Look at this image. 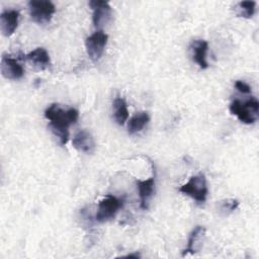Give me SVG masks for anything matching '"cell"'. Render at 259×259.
<instances>
[{
	"mask_svg": "<svg viewBox=\"0 0 259 259\" xmlns=\"http://www.w3.org/2000/svg\"><path fill=\"white\" fill-rule=\"evenodd\" d=\"M45 116L50 120V127L59 139L61 145H65L69 139V126L75 123L79 112L75 108L63 109L59 104H51L45 111Z\"/></svg>",
	"mask_w": 259,
	"mask_h": 259,
	"instance_id": "cell-1",
	"label": "cell"
},
{
	"mask_svg": "<svg viewBox=\"0 0 259 259\" xmlns=\"http://www.w3.org/2000/svg\"><path fill=\"white\" fill-rule=\"evenodd\" d=\"M230 111L235 114L242 122L247 124L254 123L258 116L259 102L254 97H251L245 102L234 100L230 105Z\"/></svg>",
	"mask_w": 259,
	"mask_h": 259,
	"instance_id": "cell-2",
	"label": "cell"
},
{
	"mask_svg": "<svg viewBox=\"0 0 259 259\" xmlns=\"http://www.w3.org/2000/svg\"><path fill=\"white\" fill-rule=\"evenodd\" d=\"M179 191L190 196L197 202H204L208 192L205 176L203 174L192 176L179 188Z\"/></svg>",
	"mask_w": 259,
	"mask_h": 259,
	"instance_id": "cell-3",
	"label": "cell"
},
{
	"mask_svg": "<svg viewBox=\"0 0 259 259\" xmlns=\"http://www.w3.org/2000/svg\"><path fill=\"white\" fill-rule=\"evenodd\" d=\"M29 14L31 19L38 24H47L51 21L54 13L56 12L55 5L51 1L39 0L28 2Z\"/></svg>",
	"mask_w": 259,
	"mask_h": 259,
	"instance_id": "cell-4",
	"label": "cell"
},
{
	"mask_svg": "<svg viewBox=\"0 0 259 259\" xmlns=\"http://www.w3.org/2000/svg\"><path fill=\"white\" fill-rule=\"evenodd\" d=\"M122 206V200L113 196V195H106L104 196L98 203L97 211L95 219L99 223H104L112 219L118 209Z\"/></svg>",
	"mask_w": 259,
	"mask_h": 259,
	"instance_id": "cell-5",
	"label": "cell"
},
{
	"mask_svg": "<svg viewBox=\"0 0 259 259\" xmlns=\"http://www.w3.org/2000/svg\"><path fill=\"white\" fill-rule=\"evenodd\" d=\"M107 39H108L107 34L102 30L95 31L94 33H92L86 38L85 40L86 51L89 58L93 62H97L101 58L104 52V49L106 47Z\"/></svg>",
	"mask_w": 259,
	"mask_h": 259,
	"instance_id": "cell-6",
	"label": "cell"
},
{
	"mask_svg": "<svg viewBox=\"0 0 259 259\" xmlns=\"http://www.w3.org/2000/svg\"><path fill=\"white\" fill-rule=\"evenodd\" d=\"M89 6L93 10V23L96 27H100L110 20L112 11L108 2L92 0L89 2Z\"/></svg>",
	"mask_w": 259,
	"mask_h": 259,
	"instance_id": "cell-7",
	"label": "cell"
},
{
	"mask_svg": "<svg viewBox=\"0 0 259 259\" xmlns=\"http://www.w3.org/2000/svg\"><path fill=\"white\" fill-rule=\"evenodd\" d=\"M1 73L6 79L17 80L23 76L24 70L16 59L4 54L1 58Z\"/></svg>",
	"mask_w": 259,
	"mask_h": 259,
	"instance_id": "cell-8",
	"label": "cell"
},
{
	"mask_svg": "<svg viewBox=\"0 0 259 259\" xmlns=\"http://www.w3.org/2000/svg\"><path fill=\"white\" fill-rule=\"evenodd\" d=\"M72 144L76 150L85 154H92L96 147L92 135L85 130H81L75 134Z\"/></svg>",
	"mask_w": 259,
	"mask_h": 259,
	"instance_id": "cell-9",
	"label": "cell"
},
{
	"mask_svg": "<svg viewBox=\"0 0 259 259\" xmlns=\"http://www.w3.org/2000/svg\"><path fill=\"white\" fill-rule=\"evenodd\" d=\"M19 12L17 10H5L0 15V27L5 36H10L14 33L18 25Z\"/></svg>",
	"mask_w": 259,
	"mask_h": 259,
	"instance_id": "cell-10",
	"label": "cell"
},
{
	"mask_svg": "<svg viewBox=\"0 0 259 259\" xmlns=\"http://www.w3.org/2000/svg\"><path fill=\"white\" fill-rule=\"evenodd\" d=\"M137 187L139 190V196L141 201L140 205L143 209H147L148 201L151 198L155 188V175L147 180H138Z\"/></svg>",
	"mask_w": 259,
	"mask_h": 259,
	"instance_id": "cell-11",
	"label": "cell"
},
{
	"mask_svg": "<svg viewBox=\"0 0 259 259\" xmlns=\"http://www.w3.org/2000/svg\"><path fill=\"white\" fill-rule=\"evenodd\" d=\"M25 59L38 70H45L51 65V60L48 52L44 48H36L25 56Z\"/></svg>",
	"mask_w": 259,
	"mask_h": 259,
	"instance_id": "cell-12",
	"label": "cell"
},
{
	"mask_svg": "<svg viewBox=\"0 0 259 259\" xmlns=\"http://www.w3.org/2000/svg\"><path fill=\"white\" fill-rule=\"evenodd\" d=\"M207 49L208 45L203 39H196L191 44L193 60L201 69H206L208 67V64L206 62Z\"/></svg>",
	"mask_w": 259,
	"mask_h": 259,
	"instance_id": "cell-13",
	"label": "cell"
},
{
	"mask_svg": "<svg viewBox=\"0 0 259 259\" xmlns=\"http://www.w3.org/2000/svg\"><path fill=\"white\" fill-rule=\"evenodd\" d=\"M113 117L114 120L122 125L128 118V110L126 106V102L121 97H116L113 101Z\"/></svg>",
	"mask_w": 259,
	"mask_h": 259,
	"instance_id": "cell-14",
	"label": "cell"
},
{
	"mask_svg": "<svg viewBox=\"0 0 259 259\" xmlns=\"http://www.w3.org/2000/svg\"><path fill=\"white\" fill-rule=\"evenodd\" d=\"M150 117L146 111H141L132 116L128 120L127 130L130 135H134L144 128V126L149 122Z\"/></svg>",
	"mask_w": 259,
	"mask_h": 259,
	"instance_id": "cell-15",
	"label": "cell"
},
{
	"mask_svg": "<svg viewBox=\"0 0 259 259\" xmlns=\"http://www.w3.org/2000/svg\"><path fill=\"white\" fill-rule=\"evenodd\" d=\"M204 231H205L204 228L201 227V226H196V227L192 230V232L190 233L189 238H188L187 247L183 250L182 256H185L186 254H194V253L196 252V248H195V246H196V244H197L196 242L198 241L199 237H200L201 235H203Z\"/></svg>",
	"mask_w": 259,
	"mask_h": 259,
	"instance_id": "cell-16",
	"label": "cell"
},
{
	"mask_svg": "<svg viewBox=\"0 0 259 259\" xmlns=\"http://www.w3.org/2000/svg\"><path fill=\"white\" fill-rule=\"evenodd\" d=\"M255 1H241L235 6V10L239 17L250 18L255 12Z\"/></svg>",
	"mask_w": 259,
	"mask_h": 259,
	"instance_id": "cell-17",
	"label": "cell"
},
{
	"mask_svg": "<svg viewBox=\"0 0 259 259\" xmlns=\"http://www.w3.org/2000/svg\"><path fill=\"white\" fill-rule=\"evenodd\" d=\"M239 205V201L237 199H225L221 201V209L223 211L231 212L235 210Z\"/></svg>",
	"mask_w": 259,
	"mask_h": 259,
	"instance_id": "cell-18",
	"label": "cell"
},
{
	"mask_svg": "<svg viewBox=\"0 0 259 259\" xmlns=\"http://www.w3.org/2000/svg\"><path fill=\"white\" fill-rule=\"evenodd\" d=\"M235 87H236L237 90L240 91L241 93L247 94V93H250V92H251L250 86H249L247 83H245L244 81H241V80H237V81L235 82Z\"/></svg>",
	"mask_w": 259,
	"mask_h": 259,
	"instance_id": "cell-19",
	"label": "cell"
},
{
	"mask_svg": "<svg viewBox=\"0 0 259 259\" xmlns=\"http://www.w3.org/2000/svg\"><path fill=\"white\" fill-rule=\"evenodd\" d=\"M125 257L126 258H136V259H138V258H140V255L139 254H130V255H126Z\"/></svg>",
	"mask_w": 259,
	"mask_h": 259,
	"instance_id": "cell-20",
	"label": "cell"
}]
</instances>
